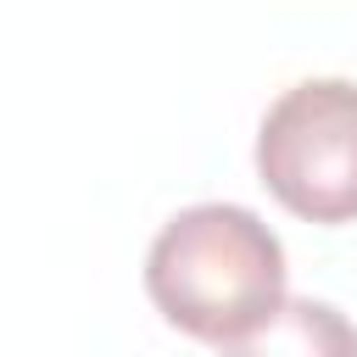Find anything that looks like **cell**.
Listing matches in <instances>:
<instances>
[{"instance_id":"obj_1","label":"cell","mask_w":357,"mask_h":357,"mask_svg":"<svg viewBox=\"0 0 357 357\" xmlns=\"http://www.w3.org/2000/svg\"><path fill=\"white\" fill-rule=\"evenodd\" d=\"M279 234L234 201H201L162 223L145 251V290L156 312L212 346H234L284 301Z\"/></svg>"},{"instance_id":"obj_2","label":"cell","mask_w":357,"mask_h":357,"mask_svg":"<svg viewBox=\"0 0 357 357\" xmlns=\"http://www.w3.org/2000/svg\"><path fill=\"white\" fill-rule=\"evenodd\" d=\"M257 173L307 223L357 218V84L301 78L257 128Z\"/></svg>"},{"instance_id":"obj_3","label":"cell","mask_w":357,"mask_h":357,"mask_svg":"<svg viewBox=\"0 0 357 357\" xmlns=\"http://www.w3.org/2000/svg\"><path fill=\"white\" fill-rule=\"evenodd\" d=\"M223 357H357V329L329 301L284 296L251 335L223 346Z\"/></svg>"}]
</instances>
